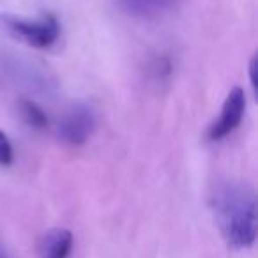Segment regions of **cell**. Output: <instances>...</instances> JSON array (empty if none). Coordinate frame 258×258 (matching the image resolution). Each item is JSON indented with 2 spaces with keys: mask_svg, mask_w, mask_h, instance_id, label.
<instances>
[{
  "mask_svg": "<svg viewBox=\"0 0 258 258\" xmlns=\"http://www.w3.org/2000/svg\"><path fill=\"white\" fill-rule=\"evenodd\" d=\"M13 145L4 131H0V166H9L13 163Z\"/></svg>",
  "mask_w": 258,
  "mask_h": 258,
  "instance_id": "ba28073f",
  "label": "cell"
},
{
  "mask_svg": "<svg viewBox=\"0 0 258 258\" xmlns=\"http://www.w3.org/2000/svg\"><path fill=\"white\" fill-rule=\"evenodd\" d=\"M18 113L23 118L27 125L34 129H46L48 127V117L34 101L30 99H22L18 103Z\"/></svg>",
  "mask_w": 258,
  "mask_h": 258,
  "instance_id": "52a82bcc",
  "label": "cell"
},
{
  "mask_svg": "<svg viewBox=\"0 0 258 258\" xmlns=\"http://www.w3.org/2000/svg\"><path fill=\"white\" fill-rule=\"evenodd\" d=\"M73 249V233L66 228H53L39 240V258H69Z\"/></svg>",
  "mask_w": 258,
  "mask_h": 258,
  "instance_id": "8992f818",
  "label": "cell"
},
{
  "mask_svg": "<svg viewBox=\"0 0 258 258\" xmlns=\"http://www.w3.org/2000/svg\"><path fill=\"white\" fill-rule=\"evenodd\" d=\"M0 258H13L11 254H9L8 251H6V247L2 246V244H0Z\"/></svg>",
  "mask_w": 258,
  "mask_h": 258,
  "instance_id": "30bf717a",
  "label": "cell"
},
{
  "mask_svg": "<svg viewBox=\"0 0 258 258\" xmlns=\"http://www.w3.org/2000/svg\"><path fill=\"white\" fill-rule=\"evenodd\" d=\"M0 32L30 48L46 50L58 41L60 23L53 15H44L37 20H25L0 13Z\"/></svg>",
  "mask_w": 258,
  "mask_h": 258,
  "instance_id": "7a4b0ae2",
  "label": "cell"
},
{
  "mask_svg": "<svg viewBox=\"0 0 258 258\" xmlns=\"http://www.w3.org/2000/svg\"><path fill=\"white\" fill-rule=\"evenodd\" d=\"M212 211L223 239L235 249L253 246L256 239V200L247 184L225 180L212 191Z\"/></svg>",
  "mask_w": 258,
  "mask_h": 258,
  "instance_id": "6da1fadb",
  "label": "cell"
},
{
  "mask_svg": "<svg viewBox=\"0 0 258 258\" xmlns=\"http://www.w3.org/2000/svg\"><path fill=\"white\" fill-rule=\"evenodd\" d=\"M172 71V64H170L168 58H156L151 64V73L154 75L156 80H163L170 75Z\"/></svg>",
  "mask_w": 258,
  "mask_h": 258,
  "instance_id": "9c48e42d",
  "label": "cell"
},
{
  "mask_svg": "<svg viewBox=\"0 0 258 258\" xmlns=\"http://www.w3.org/2000/svg\"><path fill=\"white\" fill-rule=\"evenodd\" d=\"M184 0H115V4L125 15L142 20H156L177 11Z\"/></svg>",
  "mask_w": 258,
  "mask_h": 258,
  "instance_id": "5b68a950",
  "label": "cell"
},
{
  "mask_svg": "<svg viewBox=\"0 0 258 258\" xmlns=\"http://www.w3.org/2000/svg\"><path fill=\"white\" fill-rule=\"evenodd\" d=\"M96 129V115L87 104H75L64 117L60 118L57 135L64 144L71 147L83 145Z\"/></svg>",
  "mask_w": 258,
  "mask_h": 258,
  "instance_id": "3957f363",
  "label": "cell"
},
{
  "mask_svg": "<svg viewBox=\"0 0 258 258\" xmlns=\"http://www.w3.org/2000/svg\"><path fill=\"white\" fill-rule=\"evenodd\" d=\"M244 110H246V94H244V90L240 87H235L226 96L225 103L221 106V111H219V117L209 125V140L219 142L228 137V135H232L239 127L240 120H242Z\"/></svg>",
  "mask_w": 258,
  "mask_h": 258,
  "instance_id": "277c9868",
  "label": "cell"
}]
</instances>
